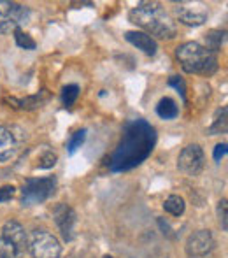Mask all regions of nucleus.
I'll list each match as a JSON object with an SVG mask.
<instances>
[{
  "instance_id": "nucleus-29",
  "label": "nucleus",
  "mask_w": 228,
  "mask_h": 258,
  "mask_svg": "<svg viewBox=\"0 0 228 258\" xmlns=\"http://www.w3.org/2000/svg\"><path fill=\"white\" fill-rule=\"evenodd\" d=\"M104 258H113V256H111V255H106V256H104Z\"/></svg>"
},
{
  "instance_id": "nucleus-7",
  "label": "nucleus",
  "mask_w": 228,
  "mask_h": 258,
  "mask_svg": "<svg viewBox=\"0 0 228 258\" xmlns=\"http://www.w3.org/2000/svg\"><path fill=\"white\" fill-rule=\"evenodd\" d=\"M204 150L200 148V144H188L186 148H183V151L179 153L177 158V169L186 176H198L204 169Z\"/></svg>"
},
{
  "instance_id": "nucleus-10",
  "label": "nucleus",
  "mask_w": 228,
  "mask_h": 258,
  "mask_svg": "<svg viewBox=\"0 0 228 258\" xmlns=\"http://www.w3.org/2000/svg\"><path fill=\"white\" fill-rule=\"evenodd\" d=\"M53 218H55L56 227L60 228L65 241H70L74 237V227H75V221H78L75 211L70 206L61 202V204H56L55 209H53Z\"/></svg>"
},
{
  "instance_id": "nucleus-17",
  "label": "nucleus",
  "mask_w": 228,
  "mask_h": 258,
  "mask_svg": "<svg viewBox=\"0 0 228 258\" xmlns=\"http://www.w3.org/2000/svg\"><path fill=\"white\" fill-rule=\"evenodd\" d=\"M164 209L167 211L169 214H172V216H181V214L184 213V209H186V202H184V199L179 197V195H171V197L165 201Z\"/></svg>"
},
{
  "instance_id": "nucleus-15",
  "label": "nucleus",
  "mask_w": 228,
  "mask_h": 258,
  "mask_svg": "<svg viewBox=\"0 0 228 258\" xmlns=\"http://www.w3.org/2000/svg\"><path fill=\"white\" fill-rule=\"evenodd\" d=\"M157 114L164 119H174L179 114V107H177L171 97H164V99L157 104Z\"/></svg>"
},
{
  "instance_id": "nucleus-20",
  "label": "nucleus",
  "mask_w": 228,
  "mask_h": 258,
  "mask_svg": "<svg viewBox=\"0 0 228 258\" xmlns=\"http://www.w3.org/2000/svg\"><path fill=\"white\" fill-rule=\"evenodd\" d=\"M79 97V86L78 85H67L61 90V100H63L65 107H70L72 104L78 100Z\"/></svg>"
},
{
  "instance_id": "nucleus-28",
  "label": "nucleus",
  "mask_w": 228,
  "mask_h": 258,
  "mask_svg": "<svg viewBox=\"0 0 228 258\" xmlns=\"http://www.w3.org/2000/svg\"><path fill=\"white\" fill-rule=\"evenodd\" d=\"M226 143H221V144H218V146L214 148V153H212V156H214V160L216 162H219V160L223 158V156H226Z\"/></svg>"
},
{
  "instance_id": "nucleus-6",
  "label": "nucleus",
  "mask_w": 228,
  "mask_h": 258,
  "mask_svg": "<svg viewBox=\"0 0 228 258\" xmlns=\"http://www.w3.org/2000/svg\"><path fill=\"white\" fill-rule=\"evenodd\" d=\"M34 258H60L61 255V244L60 241L48 230H35L28 242Z\"/></svg>"
},
{
  "instance_id": "nucleus-13",
  "label": "nucleus",
  "mask_w": 228,
  "mask_h": 258,
  "mask_svg": "<svg viewBox=\"0 0 228 258\" xmlns=\"http://www.w3.org/2000/svg\"><path fill=\"white\" fill-rule=\"evenodd\" d=\"M18 141L9 128L0 125V162H7L14 156L18 150Z\"/></svg>"
},
{
  "instance_id": "nucleus-11",
  "label": "nucleus",
  "mask_w": 228,
  "mask_h": 258,
  "mask_svg": "<svg viewBox=\"0 0 228 258\" xmlns=\"http://www.w3.org/2000/svg\"><path fill=\"white\" fill-rule=\"evenodd\" d=\"M2 237L6 241H9L18 251H23L25 248L28 246V235L25 232L23 225L16 220H9L4 223L2 227Z\"/></svg>"
},
{
  "instance_id": "nucleus-4",
  "label": "nucleus",
  "mask_w": 228,
  "mask_h": 258,
  "mask_svg": "<svg viewBox=\"0 0 228 258\" xmlns=\"http://www.w3.org/2000/svg\"><path fill=\"white\" fill-rule=\"evenodd\" d=\"M56 184L58 183L55 176L27 179L23 184V190H21V204L23 206L42 204L49 197H53V194L56 191Z\"/></svg>"
},
{
  "instance_id": "nucleus-1",
  "label": "nucleus",
  "mask_w": 228,
  "mask_h": 258,
  "mask_svg": "<svg viewBox=\"0 0 228 258\" xmlns=\"http://www.w3.org/2000/svg\"><path fill=\"white\" fill-rule=\"evenodd\" d=\"M157 130L146 119H133L123 130V137L111 156L109 169L114 172L130 170L140 165L155 150Z\"/></svg>"
},
{
  "instance_id": "nucleus-9",
  "label": "nucleus",
  "mask_w": 228,
  "mask_h": 258,
  "mask_svg": "<svg viewBox=\"0 0 228 258\" xmlns=\"http://www.w3.org/2000/svg\"><path fill=\"white\" fill-rule=\"evenodd\" d=\"M212 248H214V237L211 230H197L186 241V253L190 258H202L209 255Z\"/></svg>"
},
{
  "instance_id": "nucleus-27",
  "label": "nucleus",
  "mask_w": 228,
  "mask_h": 258,
  "mask_svg": "<svg viewBox=\"0 0 228 258\" xmlns=\"http://www.w3.org/2000/svg\"><path fill=\"white\" fill-rule=\"evenodd\" d=\"M158 225H160V228L164 230V235H167L169 239L176 237V234H174V228L167 223V221L164 220V218H158Z\"/></svg>"
},
{
  "instance_id": "nucleus-2",
  "label": "nucleus",
  "mask_w": 228,
  "mask_h": 258,
  "mask_svg": "<svg viewBox=\"0 0 228 258\" xmlns=\"http://www.w3.org/2000/svg\"><path fill=\"white\" fill-rule=\"evenodd\" d=\"M130 21L142 30H146L147 35H155L160 39H172L177 34L176 21L171 18V14L162 7L158 2H140L130 11Z\"/></svg>"
},
{
  "instance_id": "nucleus-21",
  "label": "nucleus",
  "mask_w": 228,
  "mask_h": 258,
  "mask_svg": "<svg viewBox=\"0 0 228 258\" xmlns=\"http://www.w3.org/2000/svg\"><path fill=\"white\" fill-rule=\"evenodd\" d=\"M85 139H86V130H85V128H81V130H78V132L72 134V137H70V139H68V143H67V150H68V153L74 155L75 151H78L79 148L83 146V143H85Z\"/></svg>"
},
{
  "instance_id": "nucleus-3",
  "label": "nucleus",
  "mask_w": 228,
  "mask_h": 258,
  "mask_svg": "<svg viewBox=\"0 0 228 258\" xmlns=\"http://www.w3.org/2000/svg\"><path fill=\"white\" fill-rule=\"evenodd\" d=\"M176 58L188 74L212 76L218 71V56L200 42H184L176 49Z\"/></svg>"
},
{
  "instance_id": "nucleus-18",
  "label": "nucleus",
  "mask_w": 228,
  "mask_h": 258,
  "mask_svg": "<svg viewBox=\"0 0 228 258\" xmlns=\"http://www.w3.org/2000/svg\"><path fill=\"white\" fill-rule=\"evenodd\" d=\"M205 41H207V46H205V48L216 54L219 49H221L223 42H225V30H211L207 35H205Z\"/></svg>"
},
{
  "instance_id": "nucleus-26",
  "label": "nucleus",
  "mask_w": 228,
  "mask_h": 258,
  "mask_svg": "<svg viewBox=\"0 0 228 258\" xmlns=\"http://www.w3.org/2000/svg\"><path fill=\"white\" fill-rule=\"evenodd\" d=\"M14 194H16V188H14L13 184H6V186H2L0 188V202L11 201V199L14 197Z\"/></svg>"
},
{
  "instance_id": "nucleus-25",
  "label": "nucleus",
  "mask_w": 228,
  "mask_h": 258,
  "mask_svg": "<svg viewBox=\"0 0 228 258\" xmlns=\"http://www.w3.org/2000/svg\"><path fill=\"white\" fill-rule=\"evenodd\" d=\"M58 156L53 153V151H46L41 158V163H39V169H51L53 165L56 163Z\"/></svg>"
},
{
  "instance_id": "nucleus-19",
  "label": "nucleus",
  "mask_w": 228,
  "mask_h": 258,
  "mask_svg": "<svg viewBox=\"0 0 228 258\" xmlns=\"http://www.w3.org/2000/svg\"><path fill=\"white\" fill-rule=\"evenodd\" d=\"M13 34H14V41H16V44L20 46L21 49H28V51L35 49V46L37 44H35V41L27 34V32H23L21 28H16Z\"/></svg>"
},
{
  "instance_id": "nucleus-5",
  "label": "nucleus",
  "mask_w": 228,
  "mask_h": 258,
  "mask_svg": "<svg viewBox=\"0 0 228 258\" xmlns=\"http://www.w3.org/2000/svg\"><path fill=\"white\" fill-rule=\"evenodd\" d=\"M30 18V11L27 6H21L9 0H0V34H9L21 25L27 23Z\"/></svg>"
},
{
  "instance_id": "nucleus-22",
  "label": "nucleus",
  "mask_w": 228,
  "mask_h": 258,
  "mask_svg": "<svg viewBox=\"0 0 228 258\" xmlns=\"http://www.w3.org/2000/svg\"><path fill=\"white\" fill-rule=\"evenodd\" d=\"M218 221L221 225L223 232L228 230V202L226 199H221L218 202Z\"/></svg>"
},
{
  "instance_id": "nucleus-12",
  "label": "nucleus",
  "mask_w": 228,
  "mask_h": 258,
  "mask_svg": "<svg viewBox=\"0 0 228 258\" xmlns=\"http://www.w3.org/2000/svg\"><path fill=\"white\" fill-rule=\"evenodd\" d=\"M125 39L130 42V44H133L137 49H140L144 54H147V56H155L158 51V44L157 41H155L151 35H147L146 32H139V30H130L125 34Z\"/></svg>"
},
{
  "instance_id": "nucleus-24",
  "label": "nucleus",
  "mask_w": 228,
  "mask_h": 258,
  "mask_svg": "<svg viewBox=\"0 0 228 258\" xmlns=\"http://www.w3.org/2000/svg\"><path fill=\"white\" fill-rule=\"evenodd\" d=\"M169 86L176 88L177 92L181 93L183 100H186V85H184V79L183 78H179V76H172V78L169 79Z\"/></svg>"
},
{
  "instance_id": "nucleus-14",
  "label": "nucleus",
  "mask_w": 228,
  "mask_h": 258,
  "mask_svg": "<svg viewBox=\"0 0 228 258\" xmlns=\"http://www.w3.org/2000/svg\"><path fill=\"white\" fill-rule=\"evenodd\" d=\"M226 114H228L226 107H221V109H218V111H216L214 119H212L211 126L207 128L209 136H221V134H226V128H228Z\"/></svg>"
},
{
  "instance_id": "nucleus-8",
  "label": "nucleus",
  "mask_w": 228,
  "mask_h": 258,
  "mask_svg": "<svg viewBox=\"0 0 228 258\" xmlns=\"http://www.w3.org/2000/svg\"><path fill=\"white\" fill-rule=\"evenodd\" d=\"M177 20L188 27H200L207 21V7L202 2H181L176 6Z\"/></svg>"
},
{
  "instance_id": "nucleus-16",
  "label": "nucleus",
  "mask_w": 228,
  "mask_h": 258,
  "mask_svg": "<svg viewBox=\"0 0 228 258\" xmlns=\"http://www.w3.org/2000/svg\"><path fill=\"white\" fill-rule=\"evenodd\" d=\"M48 93H46V90H42V92H39L37 95H32V97H27V99H21L18 100V105H20L21 109H27V111H32V109H37L41 107V105L46 104V100H48Z\"/></svg>"
},
{
  "instance_id": "nucleus-23",
  "label": "nucleus",
  "mask_w": 228,
  "mask_h": 258,
  "mask_svg": "<svg viewBox=\"0 0 228 258\" xmlns=\"http://www.w3.org/2000/svg\"><path fill=\"white\" fill-rule=\"evenodd\" d=\"M18 253L20 251L9 241L0 237V258H18Z\"/></svg>"
}]
</instances>
